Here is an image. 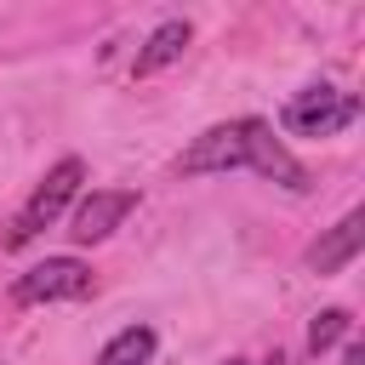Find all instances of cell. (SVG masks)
I'll return each mask as SVG.
<instances>
[{
    "label": "cell",
    "instance_id": "6da1fadb",
    "mask_svg": "<svg viewBox=\"0 0 365 365\" xmlns=\"http://www.w3.org/2000/svg\"><path fill=\"white\" fill-rule=\"evenodd\" d=\"M80 182H86V165H80L74 154H68V160H57V165L46 171V182L29 194V205L17 211V222L6 228V245H11V251H23L29 240H40V234L68 211V200L80 194Z\"/></svg>",
    "mask_w": 365,
    "mask_h": 365
},
{
    "label": "cell",
    "instance_id": "7a4b0ae2",
    "mask_svg": "<svg viewBox=\"0 0 365 365\" xmlns=\"http://www.w3.org/2000/svg\"><path fill=\"white\" fill-rule=\"evenodd\" d=\"M354 120H359V97L336 91V86H308L279 108V131H291V137H336Z\"/></svg>",
    "mask_w": 365,
    "mask_h": 365
},
{
    "label": "cell",
    "instance_id": "3957f363",
    "mask_svg": "<svg viewBox=\"0 0 365 365\" xmlns=\"http://www.w3.org/2000/svg\"><path fill=\"white\" fill-rule=\"evenodd\" d=\"M91 268L80 257H46L34 262L29 274L11 279V302L17 308H40V302H74V297H91Z\"/></svg>",
    "mask_w": 365,
    "mask_h": 365
},
{
    "label": "cell",
    "instance_id": "277c9868",
    "mask_svg": "<svg viewBox=\"0 0 365 365\" xmlns=\"http://www.w3.org/2000/svg\"><path fill=\"white\" fill-rule=\"evenodd\" d=\"M240 165H251V120H228V125L200 131L177 160L182 177H211V171H240Z\"/></svg>",
    "mask_w": 365,
    "mask_h": 365
},
{
    "label": "cell",
    "instance_id": "5b68a950",
    "mask_svg": "<svg viewBox=\"0 0 365 365\" xmlns=\"http://www.w3.org/2000/svg\"><path fill=\"white\" fill-rule=\"evenodd\" d=\"M131 211H137V188H91V194L74 205L68 234H74L80 245H97V240H108Z\"/></svg>",
    "mask_w": 365,
    "mask_h": 365
},
{
    "label": "cell",
    "instance_id": "8992f818",
    "mask_svg": "<svg viewBox=\"0 0 365 365\" xmlns=\"http://www.w3.org/2000/svg\"><path fill=\"white\" fill-rule=\"evenodd\" d=\"M359 245H365V211L354 205L325 240L308 245V268H314V274H336V268H348V262L359 257Z\"/></svg>",
    "mask_w": 365,
    "mask_h": 365
},
{
    "label": "cell",
    "instance_id": "52a82bcc",
    "mask_svg": "<svg viewBox=\"0 0 365 365\" xmlns=\"http://www.w3.org/2000/svg\"><path fill=\"white\" fill-rule=\"evenodd\" d=\"M188 40H194V29L182 23V17H171V23H160L143 46H137V63H131V74L137 80H148V74H160L165 63H177L182 51H188Z\"/></svg>",
    "mask_w": 365,
    "mask_h": 365
},
{
    "label": "cell",
    "instance_id": "ba28073f",
    "mask_svg": "<svg viewBox=\"0 0 365 365\" xmlns=\"http://www.w3.org/2000/svg\"><path fill=\"white\" fill-rule=\"evenodd\" d=\"M148 359H154V331H148V325L114 331V336L103 342V354H97V365H148Z\"/></svg>",
    "mask_w": 365,
    "mask_h": 365
},
{
    "label": "cell",
    "instance_id": "9c48e42d",
    "mask_svg": "<svg viewBox=\"0 0 365 365\" xmlns=\"http://www.w3.org/2000/svg\"><path fill=\"white\" fill-rule=\"evenodd\" d=\"M348 308H325V314H314V325H308V348L314 354H325V348H336L342 336H348Z\"/></svg>",
    "mask_w": 365,
    "mask_h": 365
},
{
    "label": "cell",
    "instance_id": "30bf717a",
    "mask_svg": "<svg viewBox=\"0 0 365 365\" xmlns=\"http://www.w3.org/2000/svg\"><path fill=\"white\" fill-rule=\"evenodd\" d=\"M342 365H365V348H359V342H348V359H342Z\"/></svg>",
    "mask_w": 365,
    "mask_h": 365
},
{
    "label": "cell",
    "instance_id": "8fae6325",
    "mask_svg": "<svg viewBox=\"0 0 365 365\" xmlns=\"http://www.w3.org/2000/svg\"><path fill=\"white\" fill-rule=\"evenodd\" d=\"M262 365H285V354H279V348H274V354H268V359H262Z\"/></svg>",
    "mask_w": 365,
    "mask_h": 365
},
{
    "label": "cell",
    "instance_id": "7c38bea8",
    "mask_svg": "<svg viewBox=\"0 0 365 365\" xmlns=\"http://www.w3.org/2000/svg\"><path fill=\"white\" fill-rule=\"evenodd\" d=\"M222 365H245V359H222Z\"/></svg>",
    "mask_w": 365,
    "mask_h": 365
}]
</instances>
